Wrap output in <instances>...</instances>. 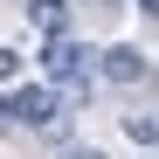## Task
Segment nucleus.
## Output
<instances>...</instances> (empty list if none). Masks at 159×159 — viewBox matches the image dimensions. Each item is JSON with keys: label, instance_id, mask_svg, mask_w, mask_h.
I'll list each match as a JSON object with an SVG mask.
<instances>
[{"label": "nucleus", "instance_id": "obj_1", "mask_svg": "<svg viewBox=\"0 0 159 159\" xmlns=\"http://www.w3.org/2000/svg\"><path fill=\"white\" fill-rule=\"evenodd\" d=\"M0 131H62V97L56 83H21L0 97Z\"/></svg>", "mask_w": 159, "mask_h": 159}, {"label": "nucleus", "instance_id": "obj_2", "mask_svg": "<svg viewBox=\"0 0 159 159\" xmlns=\"http://www.w3.org/2000/svg\"><path fill=\"white\" fill-rule=\"evenodd\" d=\"M42 76H48V83H83V76H90V42H76L69 28L48 35L42 42Z\"/></svg>", "mask_w": 159, "mask_h": 159}, {"label": "nucleus", "instance_id": "obj_3", "mask_svg": "<svg viewBox=\"0 0 159 159\" xmlns=\"http://www.w3.org/2000/svg\"><path fill=\"white\" fill-rule=\"evenodd\" d=\"M97 69H104V83H118V90H131V83H145V56H139V48H104V56H97Z\"/></svg>", "mask_w": 159, "mask_h": 159}, {"label": "nucleus", "instance_id": "obj_4", "mask_svg": "<svg viewBox=\"0 0 159 159\" xmlns=\"http://www.w3.org/2000/svg\"><path fill=\"white\" fill-rule=\"evenodd\" d=\"M28 21H35L42 35H62L69 28V0H28Z\"/></svg>", "mask_w": 159, "mask_h": 159}, {"label": "nucleus", "instance_id": "obj_5", "mask_svg": "<svg viewBox=\"0 0 159 159\" xmlns=\"http://www.w3.org/2000/svg\"><path fill=\"white\" fill-rule=\"evenodd\" d=\"M125 131H131V139H139V145H152V139H159V125H152V118H139V111L125 118Z\"/></svg>", "mask_w": 159, "mask_h": 159}, {"label": "nucleus", "instance_id": "obj_6", "mask_svg": "<svg viewBox=\"0 0 159 159\" xmlns=\"http://www.w3.org/2000/svg\"><path fill=\"white\" fill-rule=\"evenodd\" d=\"M14 69H21V56H14V48H0V83H14Z\"/></svg>", "mask_w": 159, "mask_h": 159}, {"label": "nucleus", "instance_id": "obj_7", "mask_svg": "<svg viewBox=\"0 0 159 159\" xmlns=\"http://www.w3.org/2000/svg\"><path fill=\"white\" fill-rule=\"evenodd\" d=\"M69 159H104V152L97 145H69Z\"/></svg>", "mask_w": 159, "mask_h": 159}, {"label": "nucleus", "instance_id": "obj_8", "mask_svg": "<svg viewBox=\"0 0 159 159\" xmlns=\"http://www.w3.org/2000/svg\"><path fill=\"white\" fill-rule=\"evenodd\" d=\"M139 14H145V21H159V0H139Z\"/></svg>", "mask_w": 159, "mask_h": 159}]
</instances>
